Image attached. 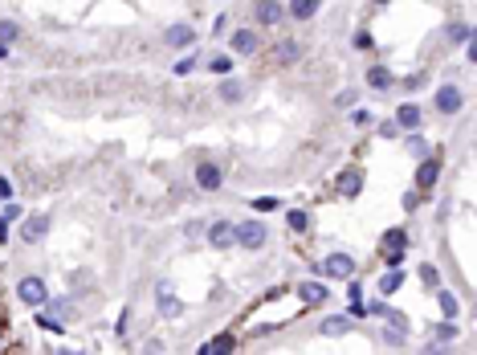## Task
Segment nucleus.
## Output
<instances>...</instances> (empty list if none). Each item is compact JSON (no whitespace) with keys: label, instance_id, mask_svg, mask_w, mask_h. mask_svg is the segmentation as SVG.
Returning <instances> with one entry per match:
<instances>
[{"label":"nucleus","instance_id":"c85d7f7f","mask_svg":"<svg viewBox=\"0 0 477 355\" xmlns=\"http://www.w3.org/2000/svg\"><path fill=\"white\" fill-rule=\"evenodd\" d=\"M379 339L388 343V347H404V331H400V327H388V331H383Z\"/></svg>","mask_w":477,"mask_h":355},{"label":"nucleus","instance_id":"4be33fe9","mask_svg":"<svg viewBox=\"0 0 477 355\" xmlns=\"http://www.w3.org/2000/svg\"><path fill=\"white\" fill-rule=\"evenodd\" d=\"M400 286H404V274L400 270H388V274L379 278V294H395Z\"/></svg>","mask_w":477,"mask_h":355},{"label":"nucleus","instance_id":"a18cd8bd","mask_svg":"<svg viewBox=\"0 0 477 355\" xmlns=\"http://www.w3.org/2000/svg\"><path fill=\"white\" fill-rule=\"evenodd\" d=\"M9 196H13V184H9V180L0 176V200H9Z\"/></svg>","mask_w":477,"mask_h":355},{"label":"nucleus","instance_id":"e433bc0d","mask_svg":"<svg viewBox=\"0 0 477 355\" xmlns=\"http://www.w3.org/2000/svg\"><path fill=\"white\" fill-rule=\"evenodd\" d=\"M127 327H131V310H123V315H118V323H115V335H127Z\"/></svg>","mask_w":477,"mask_h":355},{"label":"nucleus","instance_id":"a211bd4d","mask_svg":"<svg viewBox=\"0 0 477 355\" xmlns=\"http://www.w3.org/2000/svg\"><path fill=\"white\" fill-rule=\"evenodd\" d=\"M392 70H388V65H371V70H367V86H371V90H388V86H392Z\"/></svg>","mask_w":477,"mask_h":355},{"label":"nucleus","instance_id":"0eeeda50","mask_svg":"<svg viewBox=\"0 0 477 355\" xmlns=\"http://www.w3.org/2000/svg\"><path fill=\"white\" fill-rule=\"evenodd\" d=\"M461 102H465V94H461V86H453V82L437 90V111H441V114H457Z\"/></svg>","mask_w":477,"mask_h":355},{"label":"nucleus","instance_id":"7ed1b4c3","mask_svg":"<svg viewBox=\"0 0 477 355\" xmlns=\"http://www.w3.org/2000/svg\"><path fill=\"white\" fill-rule=\"evenodd\" d=\"M351 274H355V258H351V253H343V249L327 253V261H322V278H351Z\"/></svg>","mask_w":477,"mask_h":355},{"label":"nucleus","instance_id":"423d86ee","mask_svg":"<svg viewBox=\"0 0 477 355\" xmlns=\"http://www.w3.org/2000/svg\"><path fill=\"white\" fill-rule=\"evenodd\" d=\"M45 233H50V217H45V212H33V217L21 225V241H25V245H37L41 237H45Z\"/></svg>","mask_w":477,"mask_h":355},{"label":"nucleus","instance_id":"39448f33","mask_svg":"<svg viewBox=\"0 0 477 355\" xmlns=\"http://www.w3.org/2000/svg\"><path fill=\"white\" fill-rule=\"evenodd\" d=\"M196 184L204 188V192H216V188L225 184V172H220L213 160H200V163H196Z\"/></svg>","mask_w":477,"mask_h":355},{"label":"nucleus","instance_id":"49530a36","mask_svg":"<svg viewBox=\"0 0 477 355\" xmlns=\"http://www.w3.org/2000/svg\"><path fill=\"white\" fill-rule=\"evenodd\" d=\"M9 241V221H4V217H0V245Z\"/></svg>","mask_w":477,"mask_h":355},{"label":"nucleus","instance_id":"f704fd0d","mask_svg":"<svg viewBox=\"0 0 477 355\" xmlns=\"http://www.w3.org/2000/svg\"><path fill=\"white\" fill-rule=\"evenodd\" d=\"M0 217H4V221H9V225H13V221H21V217H25V212H21V204H4V212H0Z\"/></svg>","mask_w":477,"mask_h":355},{"label":"nucleus","instance_id":"2eb2a0df","mask_svg":"<svg viewBox=\"0 0 477 355\" xmlns=\"http://www.w3.org/2000/svg\"><path fill=\"white\" fill-rule=\"evenodd\" d=\"M437 176H441V160H428V155H425V163L416 168V184H420V188H432Z\"/></svg>","mask_w":477,"mask_h":355},{"label":"nucleus","instance_id":"393cba45","mask_svg":"<svg viewBox=\"0 0 477 355\" xmlns=\"http://www.w3.org/2000/svg\"><path fill=\"white\" fill-rule=\"evenodd\" d=\"M441 310H444V319H453L461 310V302H457V294H449V290H441Z\"/></svg>","mask_w":477,"mask_h":355},{"label":"nucleus","instance_id":"09e8293b","mask_svg":"<svg viewBox=\"0 0 477 355\" xmlns=\"http://www.w3.org/2000/svg\"><path fill=\"white\" fill-rule=\"evenodd\" d=\"M376 4H388V0H376Z\"/></svg>","mask_w":477,"mask_h":355},{"label":"nucleus","instance_id":"6ab92c4d","mask_svg":"<svg viewBox=\"0 0 477 355\" xmlns=\"http://www.w3.org/2000/svg\"><path fill=\"white\" fill-rule=\"evenodd\" d=\"M232 347H237V339H232V335H213V339L200 347V355H225V351H232Z\"/></svg>","mask_w":477,"mask_h":355},{"label":"nucleus","instance_id":"ddd939ff","mask_svg":"<svg viewBox=\"0 0 477 355\" xmlns=\"http://www.w3.org/2000/svg\"><path fill=\"white\" fill-rule=\"evenodd\" d=\"M208 245H213V249H229L232 245V225L229 221H213V225H208Z\"/></svg>","mask_w":477,"mask_h":355},{"label":"nucleus","instance_id":"aec40b11","mask_svg":"<svg viewBox=\"0 0 477 355\" xmlns=\"http://www.w3.org/2000/svg\"><path fill=\"white\" fill-rule=\"evenodd\" d=\"M290 16H294V21H310V16H318V0H290Z\"/></svg>","mask_w":477,"mask_h":355},{"label":"nucleus","instance_id":"7c9ffc66","mask_svg":"<svg viewBox=\"0 0 477 355\" xmlns=\"http://www.w3.org/2000/svg\"><path fill=\"white\" fill-rule=\"evenodd\" d=\"M45 307H50V310H57L62 319H66V315H74V302H69V298H62V302H57V298H53V302L45 298Z\"/></svg>","mask_w":477,"mask_h":355},{"label":"nucleus","instance_id":"72a5a7b5","mask_svg":"<svg viewBox=\"0 0 477 355\" xmlns=\"http://www.w3.org/2000/svg\"><path fill=\"white\" fill-rule=\"evenodd\" d=\"M400 86H404V90L412 94V90H420V86H425V74H408V78L400 82Z\"/></svg>","mask_w":477,"mask_h":355},{"label":"nucleus","instance_id":"4468645a","mask_svg":"<svg viewBox=\"0 0 477 355\" xmlns=\"http://www.w3.org/2000/svg\"><path fill=\"white\" fill-rule=\"evenodd\" d=\"M164 41L167 45H176V49H184V45H192V41H196V29H192V25H172V29L164 33Z\"/></svg>","mask_w":477,"mask_h":355},{"label":"nucleus","instance_id":"473e14b6","mask_svg":"<svg viewBox=\"0 0 477 355\" xmlns=\"http://www.w3.org/2000/svg\"><path fill=\"white\" fill-rule=\"evenodd\" d=\"M208 70H213V74H229V70H232V62H229V58H220V53H216L213 62H208Z\"/></svg>","mask_w":477,"mask_h":355},{"label":"nucleus","instance_id":"9b49d317","mask_svg":"<svg viewBox=\"0 0 477 355\" xmlns=\"http://www.w3.org/2000/svg\"><path fill=\"white\" fill-rule=\"evenodd\" d=\"M400 131H420V106L416 102H404L400 111H395V119H392Z\"/></svg>","mask_w":477,"mask_h":355},{"label":"nucleus","instance_id":"b1692460","mask_svg":"<svg viewBox=\"0 0 477 355\" xmlns=\"http://www.w3.org/2000/svg\"><path fill=\"white\" fill-rule=\"evenodd\" d=\"M404 245H408V233L404 229H388L383 233V249H404Z\"/></svg>","mask_w":477,"mask_h":355},{"label":"nucleus","instance_id":"1a4fd4ad","mask_svg":"<svg viewBox=\"0 0 477 355\" xmlns=\"http://www.w3.org/2000/svg\"><path fill=\"white\" fill-rule=\"evenodd\" d=\"M232 49H237V53H257V49H262V37H257V29H237L232 33V41H229Z\"/></svg>","mask_w":477,"mask_h":355},{"label":"nucleus","instance_id":"58836bf2","mask_svg":"<svg viewBox=\"0 0 477 355\" xmlns=\"http://www.w3.org/2000/svg\"><path fill=\"white\" fill-rule=\"evenodd\" d=\"M225 29H229V13H220V16H216V21H213V33H216V37H220V33H225Z\"/></svg>","mask_w":477,"mask_h":355},{"label":"nucleus","instance_id":"37998d69","mask_svg":"<svg viewBox=\"0 0 477 355\" xmlns=\"http://www.w3.org/2000/svg\"><path fill=\"white\" fill-rule=\"evenodd\" d=\"M355 45H359V49H371V33H355Z\"/></svg>","mask_w":477,"mask_h":355},{"label":"nucleus","instance_id":"9d476101","mask_svg":"<svg viewBox=\"0 0 477 355\" xmlns=\"http://www.w3.org/2000/svg\"><path fill=\"white\" fill-rule=\"evenodd\" d=\"M363 192V168H343L339 176V196H359Z\"/></svg>","mask_w":477,"mask_h":355},{"label":"nucleus","instance_id":"de8ad7c7","mask_svg":"<svg viewBox=\"0 0 477 355\" xmlns=\"http://www.w3.org/2000/svg\"><path fill=\"white\" fill-rule=\"evenodd\" d=\"M4 58H9V41H0V62H4Z\"/></svg>","mask_w":477,"mask_h":355},{"label":"nucleus","instance_id":"20e7f679","mask_svg":"<svg viewBox=\"0 0 477 355\" xmlns=\"http://www.w3.org/2000/svg\"><path fill=\"white\" fill-rule=\"evenodd\" d=\"M155 307H159L164 319H180L184 315V302L172 294V282H159V286H155Z\"/></svg>","mask_w":477,"mask_h":355},{"label":"nucleus","instance_id":"4c0bfd02","mask_svg":"<svg viewBox=\"0 0 477 355\" xmlns=\"http://www.w3.org/2000/svg\"><path fill=\"white\" fill-rule=\"evenodd\" d=\"M351 123H355V127H371V111H355L351 114Z\"/></svg>","mask_w":477,"mask_h":355},{"label":"nucleus","instance_id":"bb28decb","mask_svg":"<svg viewBox=\"0 0 477 355\" xmlns=\"http://www.w3.org/2000/svg\"><path fill=\"white\" fill-rule=\"evenodd\" d=\"M449 41H469V37H473V33H469V25H465V21H457V25H449Z\"/></svg>","mask_w":477,"mask_h":355},{"label":"nucleus","instance_id":"f257e3e1","mask_svg":"<svg viewBox=\"0 0 477 355\" xmlns=\"http://www.w3.org/2000/svg\"><path fill=\"white\" fill-rule=\"evenodd\" d=\"M269 241V229L262 225V221H241V225H232V245H241V249H262V245Z\"/></svg>","mask_w":477,"mask_h":355},{"label":"nucleus","instance_id":"f8f14e48","mask_svg":"<svg viewBox=\"0 0 477 355\" xmlns=\"http://www.w3.org/2000/svg\"><path fill=\"white\" fill-rule=\"evenodd\" d=\"M298 58H302V45H298L294 37H286V41L274 45V62H278V65H294Z\"/></svg>","mask_w":477,"mask_h":355},{"label":"nucleus","instance_id":"f03ea898","mask_svg":"<svg viewBox=\"0 0 477 355\" xmlns=\"http://www.w3.org/2000/svg\"><path fill=\"white\" fill-rule=\"evenodd\" d=\"M17 298L25 302V307H45L50 290H45V282H41V278H21V282H17Z\"/></svg>","mask_w":477,"mask_h":355},{"label":"nucleus","instance_id":"79ce46f5","mask_svg":"<svg viewBox=\"0 0 477 355\" xmlns=\"http://www.w3.org/2000/svg\"><path fill=\"white\" fill-rule=\"evenodd\" d=\"M400 261H404V249H388V266H392V270L400 266Z\"/></svg>","mask_w":477,"mask_h":355},{"label":"nucleus","instance_id":"cd10ccee","mask_svg":"<svg viewBox=\"0 0 477 355\" xmlns=\"http://www.w3.org/2000/svg\"><path fill=\"white\" fill-rule=\"evenodd\" d=\"M17 37H21L17 21H0V41H17Z\"/></svg>","mask_w":477,"mask_h":355},{"label":"nucleus","instance_id":"5701e85b","mask_svg":"<svg viewBox=\"0 0 477 355\" xmlns=\"http://www.w3.org/2000/svg\"><path fill=\"white\" fill-rule=\"evenodd\" d=\"M286 221H290V229H294V233H306V229H310L306 209H290V212H286Z\"/></svg>","mask_w":477,"mask_h":355},{"label":"nucleus","instance_id":"ea45409f","mask_svg":"<svg viewBox=\"0 0 477 355\" xmlns=\"http://www.w3.org/2000/svg\"><path fill=\"white\" fill-rule=\"evenodd\" d=\"M192 65H196V58H180L176 62V74H192Z\"/></svg>","mask_w":477,"mask_h":355},{"label":"nucleus","instance_id":"f3484780","mask_svg":"<svg viewBox=\"0 0 477 355\" xmlns=\"http://www.w3.org/2000/svg\"><path fill=\"white\" fill-rule=\"evenodd\" d=\"M302 302L306 307H322L327 302V286L322 282H302Z\"/></svg>","mask_w":477,"mask_h":355},{"label":"nucleus","instance_id":"2f4dec72","mask_svg":"<svg viewBox=\"0 0 477 355\" xmlns=\"http://www.w3.org/2000/svg\"><path fill=\"white\" fill-rule=\"evenodd\" d=\"M453 339H457V327H453V323L437 327V343H453Z\"/></svg>","mask_w":477,"mask_h":355},{"label":"nucleus","instance_id":"c9c22d12","mask_svg":"<svg viewBox=\"0 0 477 355\" xmlns=\"http://www.w3.org/2000/svg\"><path fill=\"white\" fill-rule=\"evenodd\" d=\"M253 209H257V212H269V209H278V200H274V196H262V200H253Z\"/></svg>","mask_w":477,"mask_h":355},{"label":"nucleus","instance_id":"a19ab883","mask_svg":"<svg viewBox=\"0 0 477 355\" xmlns=\"http://www.w3.org/2000/svg\"><path fill=\"white\" fill-rule=\"evenodd\" d=\"M41 327H45V331H62V319H53V315H41Z\"/></svg>","mask_w":477,"mask_h":355},{"label":"nucleus","instance_id":"c03bdc74","mask_svg":"<svg viewBox=\"0 0 477 355\" xmlns=\"http://www.w3.org/2000/svg\"><path fill=\"white\" fill-rule=\"evenodd\" d=\"M351 319H367V307L363 302H351Z\"/></svg>","mask_w":477,"mask_h":355},{"label":"nucleus","instance_id":"412c9836","mask_svg":"<svg viewBox=\"0 0 477 355\" xmlns=\"http://www.w3.org/2000/svg\"><path fill=\"white\" fill-rule=\"evenodd\" d=\"M245 98V86L237 78H229V82H220V102H241Z\"/></svg>","mask_w":477,"mask_h":355},{"label":"nucleus","instance_id":"dca6fc26","mask_svg":"<svg viewBox=\"0 0 477 355\" xmlns=\"http://www.w3.org/2000/svg\"><path fill=\"white\" fill-rule=\"evenodd\" d=\"M318 331H322V335H330V339H335V335H347V331H351V315H330V319H322V327H318Z\"/></svg>","mask_w":477,"mask_h":355},{"label":"nucleus","instance_id":"a878e982","mask_svg":"<svg viewBox=\"0 0 477 355\" xmlns=\"http://www.w3.org/2000/svg\"><path fill=\"white\" fill-rule=\"evenodd\" d=\"M420 282H425L428 290H437V286H441V278H437V266H428V261H425V266H420Z\"/></svg>","mask_w":477,"mask_h":355},{"label":"nucleus","instance_id":"6e6552de","mask_svg":"<svg viewBox=\"0 0 477 355\" xmlns=\"http://www.w3.org/2000/svg\"><path fill=\"white\" fill-rule=\"evenodd\" d=\"M253 16H257V25H278L281 16H286V4L281 0H257V9H253Z\"/></svg>","mask_w":477,"mask_h":355},{"label":"nucleus","instance_id":"c756f323","mask_svg":"<svg viewBox=\"0 0 477 355\" xmlns=\"http://www.w3.org/2000/svg\"><path fill=\"white\" fill-rule=\"evenodd\" d=\"M408 151H412V155H420V160H425V155H428V143L420 139V135H408Z\"/></svg>","mask_w":477,"mask_h":355}]
</instances>
